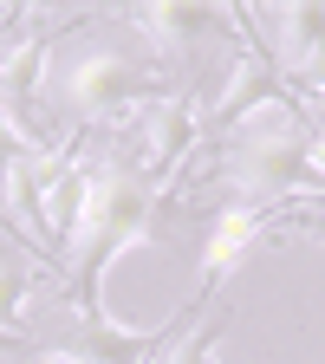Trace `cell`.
I'll return each instance as SVG.
<instances>
[{
  "mask_svg": "<svg viewBox=\"0 0 325 364\" xmlns=\"http://www.w3.org/2000/svg\"><path fill=\"white\" fill-rule=\"evenodd\" d=\"M39 287H53L59 293V267H46V260H20L14 241H0V332H14L26 338V318H33V293Z\"/></svg>",
  "mask_w": 325,
  "mask_h": 364,
  "instance_id": "4",
  "label": "cell"
},
{
  "mask_svg": "<svg viewBox=\"0 0 325 364\" xmlns=\"http://www.w3.org/2000/svg\"><path fill=\"white\" fill-rule=\"evenodd\" d=\"M293 208H299V202H287V208H267V202H221V208L208 215V247H202V293H221V287H228V280H235V273L254 260V247H260V241L287 235Z\"/></svg>",
  "mask_w": 325,
  "mask_h": 364,
  "instance_id": "2",
  "label": "cell"
},
{
  "mask_svg": "<svg viewBox=\"0 0 325 364\" xmlns=\"http://www.w3.org/2000/svg\"><path fill=\"white\" fill-rule=\"evenodd\" d=\"M208 364H228V358H221V345H215V351H208Z\"/></svg>",
  "mask_w": 325,
  "mask_h": 364,
  "instance_id": "6",
  "label": "cell"
},
{
  "mask_svg": "<svg viewBox=\"0 0 325 364\" xmlns=\"http://www.w3.org/2000/svg\"><path fill=\"white\" fill-rule=\"evenodd\" d=\"M182 318H189V312L163 318V326L130 332V326H117V318L105 312V318H85L78 338H65V345H39V351H33V364H156V358H163V345L182 332Z\"/></svg>",
  "mask_w": 325,
  "mask_h": 364,
  "instance_id": "3",
  "label": "cell"
},
{
  "mask_svg": "<svg viewBox=\"0 0 325 364\" xmlns=\"http://www.w3.org/2000/svg\"><path fill=\"white\" fill-rule=\"evenodd\" d=\"M287 235H312V241L325 247V202H299L293 221H287Z\"/></svg>",
  "mask_w": 325,
  "mask_h": 364,
  "instance_id": "5",
  "label": "cell"
},
{
  "mask_svg": "<svg viewBox=\"0 0 325 364\" xmlns=\"http://www.w3.org/2000/svg\"><path fill=\"white\" fill-rule=\"evenodd\" d=\"M137 39H144V59L163 65L176 78V65H189L202 53V39H241V14H221V7H182V0H169V7H130L117 14Z\"/></svg>",
  "mask_w": 325,
  "mask_h": 364,
  "instance_id": "1",
  "label": "cell"
}]
</instances>
